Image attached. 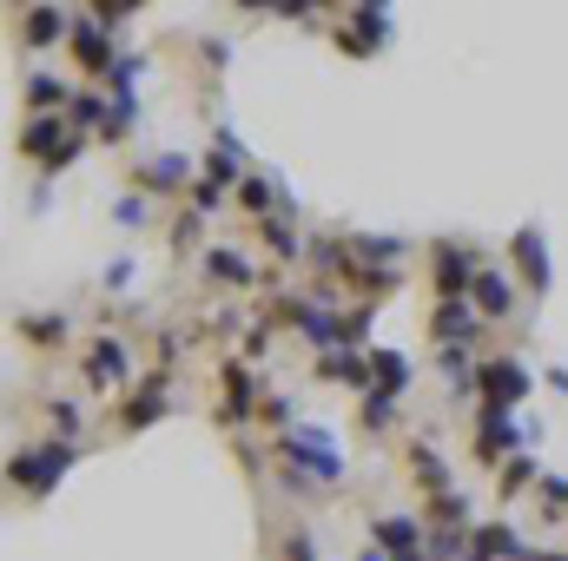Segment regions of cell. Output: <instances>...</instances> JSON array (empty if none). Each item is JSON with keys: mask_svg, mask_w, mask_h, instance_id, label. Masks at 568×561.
<instances>
[{"mask_svg": "<svg viewBox=\"0 0 568 561\" xmlns=\"http://www.w3.org/2000/svg\"><path fill=\"white\" fill-rule=\"evenodd\" d=\"M284 469H297L304 482H337L344 476V449L324 422H297L284 429Z\"/></svg>", "mask_w": 568, "mask_h": 561, "instance_id": "obj_1", "label": "cell"}, {"mask_svg": "<svg viewBox=\"0 0 568 561\" xmlns=\"http://www.w3.org/2000/svg\"><path fill=\"white\" fill-rule=\"evenodd\" d=\"M80 462V449L67 442V436H47V442H27V449H13V462H7V476L27 489V496H47L67 469Z\"/></svg>", "mask_w": 568, "mask_h": 561, "instance_id": "obj_2", "label": "cell"}, {"mask_svg": "<svg viewBox=\"0 0 568 561\" xmlns=\"http://www.w3.org/2000/svg\"><path fill=\"white\" fill-rule=\"evenodd\" d=\"M483 404L489 410H523L529 404V370H523L516 350H503V357L483 364Z\"/></svg>", "mask_w": 568, "mask_h": 561, "instance_id": "obj_3", "label": "cell"}, {"mask_svg": "<svg viewBox=\"0 0 568 561\" xmlns=\"http://www.w3.org/2000/svg\"><path fill=\"white\" fill-rule=\"evenodd\" d=\"M73 60H80L87 73H113V67H120V53H113V27H106L93 7L73 13Z\"/></svg>", "mask_w": 568, "mask_h": 561, "instance_id": "obj_4", "label": "cell"}, {"mask_svg": "<svg viewBox=\"0 0 568 561\" xmlns=\"http://www.w3.org/2000/svg\"><path fill=\"white\" fill-rule=\"evenodd\" d=\"M483 278V265H476V245H436V297L443 304H456V297H469Z\"/></svg>", "mask_w": 568, "mask_h": 561, "instance_id": "obj_5", "label": "cell"}, {"mask_svg": "<svg viewBox=\"0 0 568 561\" xmlns=\"http://www.w3.org/2000/svg\"><path fill=\"white\" fill-rule=\"evenodd\" d=\"M509 258H516V272L529 284V297H549V252H542V225H523L516 238H509Z\"/></svg>", "mask_w": 568, "mask_h": 561, "instance_id": "obj_6", "label": "cell"}, {"mask_svg": "<svg viewBox=\"0 0 568 561\" xmlns=\"http://www.w3.org/2000/svg\"><path fill=\"white\" fill-rule=\"evenodd\" d=\"M463 561H542V555H529L523 536H516L509 522H483V529L469 536V555Z\"/></svg>", "mask_w": 568, "mask_h": 561, "instance_id": "obj_7", "label": "cell"}, {"mask_svg": "<svg viewBox=\"0 0 568 561\" xmlns=\"http://www.w3.org/2000/svg\"><path fill=\"white\" fill-rule=\"evenodd\" d=\"M317 377H331V384H357L364 397L377 390V384H371V377H377V370H371V350H357V344H344V350H324V357H317Z\"/></svg>", "mask_w": 568, "mask_h": 561, "instance_id": "obj_8", "label": "cell"}, {"mask_svg": "<svg viewBox=\"0 0 568 561\" xmlns=\"http://www.w3.org/2000/svg\"><path fill=\"white\" fill-rule=\"evenodd\" d=\"M20 152H27V159H40V165H53V159H60V145H67V133H60V120H53V113H27V120H20Z\"/></svg>", "mask_w": 568, "mask_h": 561, "instance_id": "obj_9", "label": "cell"}, {"mask_svg": "<svg viewBox=\"0 0 568 561\" xmlns=\"http://www.w3.org/2000/svg\"><path fill=\"white\" fill-rule=\"evenodd\" d=\"M469 304H476L483 317H509V310H516V278L496 272V265H483V278H476V290H469Z\"/></svg>", "mask_w": 568, "mask_h": 561, "instance_id": "obj_10", "label": "cell"}, {"mask_svg": "<svg viewBox=\"0 0 568 561\" xmlns=\"http://www.w3.org/2000/svg\"><path fill=\"white\" fill-rule=\"evenodd\" d=\"M476 304L469 297H456V304H436V317H429V330H436V344H469L476 337Z\"/></svg>", "mask_w": 568, "mask_h": 561, "instance_id": "obj_11", "label": "cell"}, {"mask_svg": "<svg viewBox=\"0 0 568 561\" xmlns=\"http://www.w3.org/2000/svg\"><path fill=\"white\" fill-rule=\"evenodd\" d=\"M133 370V350L120 344V337H100L93 350H87V384H120Z\"/></svg>", "mask_w": 568, "mask_h": 561, "instance_id": "obj_12", "label": "cell"}, {"mask_svg": "<svg viewBox=\"0 0 568 561\" xmlns=\"http://www.w3.org/2000/svg\"><path fill=\"white\" fill-rule=\"evenodd\" d=\"M185 178H192V159H185V152H159V159L140 165L145 192H185Z\"/></svg>", "mask_w": 568, "mask_h": 561, "instance_id": "obj_13", "label": "cell"}, {"mask_svg": "<svg viewBox=\"0 0 568 561\" xmlns=\"http://www.w3.org/2000/svg\"><path fill=\"white\" fill-rule=\"evenodd\" d=\"M20 33H27V47H53L60 33H73V13L67 7H27L20 13Z\"/></svg>", "mask_w": 568, "mask_h": 561, "instance_id": "obj_14", "label": "cell"}, {"mask_svg": "<svg viewBox=\"0 0 568 561\" xmlns=\"http://www.w3.org/2000/svg\"><path fill=\"white\" fill-rule=\"evenodd\" d=\"M436 377L456 390H483V370L469 364V344H436Z\"/></svg>", "mask_w": 568, "mask_h": 561, "instance_id": "obj_15", "label": "cell"}, {"mask_svg": "<svg viewBox=\"0 0 568 561\" xmlns=\"http://www.w3.org/2000/svg\"><path fill=\"white\" fill-rule=\"evenodd\" d=\"M165 410H172V404H165V384L152 377V384H140V390H133V404L120 410V429H145V422H159Z\"/></svg>", "mask_w": 568, "mask_h": 561, "instance_id": "obj_16", "label": "cell"}, {"mask_svg": "<svg viewBox=\"0 0 568 561\" xmlns=\"http://www.w3.org/2000/svg\"><path fill=\"white\" fill-rule=\"evenodd\" d=\"M219 377H225V422H245V417H252V404H258V390H252L245 364H225Z\"/></svg>", "mask_w": 568, "mask_h": 561, "instance_id": "obj_17", "label": "cell"}, {"mask_svg": "<svg viewBox=\"0 0 568 561\" xmlns=\"http://www.w3.org/2000/svg\"><path fill=\"white\" fill-rule=\"evenodd\" d=\"M205 272L219 284H252V258L232 252V245H212V252H205Z\"/></svg>", "mask_w": 568, "mask_h": 561, "instance_id": "obj_18", "label": "cell"}, {"mask_svg": "<svg viewBox=\"0 0 568 561\" xmlns=\"http://www.w3.org/2000/svg\"><path fill=\"white\" fill-rule=\"evenodd\" d=\"M272 198H278L284 212H291V205H297V198H291V192H284L278 178H245V185H239V205H245V212H272Z\"/></svg>", "mask_w": 568, "mask_h": 561, "instance_id": "obj_19", "label": "cell"}, {"mask_svg": "<svg viewBox=\"0 0 568 561\" xmlns=\"http://www.w3.org/2000/svg\"><path fill=\"white\" fill-rule=\"evenodd\" d=\"M344 27H351L357 40H371V47H384V40H390V13H384V7H351V13H344Z\"/></svg>", "mask_w": 568, "mask_h": 561, "instance_id": "obj_20", "label": "cell"}, {"mask_svg": "<svg viewBox=\"0 0 568 561\" xmlns=\"http://www.w3.org/2000/svg\"><path fill=\"white\" fill-rule=\"evenodd\" d=\"M371 370H377V384H384V390H397V397H404V384H410V357H404V350H377V344H371Z\"/></svg>", "mask_w": 568, "mask_h": 561, "instance_id": "obj_21", "label": "cell"}, {"mask_svg": "<svg viewBox=\"0 0 568 561\" xmlns=\"http://www.w3.org/2000/svg\"><path fill=\"white\" fill-rule=\"evenodd\" d=\"M410 469L424 476V482L436 489V496L449 489V469H443V449H436V442H410Z\"/></svg>", "mask_w": 568, "mask_h": 561, "instance_id": "obj_22", "label": "cell"}, {"mask_svg": "<svg viewBox=\"0 0 568 561\" xmlns=\"http://www.w3.org/2000/svg\"><path fill=\"white\" fill-rule=\"evenodd\" d=\"M60 100H67V86H60L53 73H33V80H27V106H33V113H53ZM67 106H73V100H67Z\"/></svg>", "mask_w": 568, "mask_h": 561, "instance_id": "obj_23", "label": "cell"}, {"mask_svg": "<svg viewBox=\"0 0 568 561\" xmlns=\"http://www.w3.org/2000/svg\"><path fill=\"white\" fill-rule=\"evenodd\" d=\"M429 516H436L443 529H469V496H463V489H443V496L429 502Z\"/></svg>", "mask_w": 568, "mask_h": 561, "instance_id": "obj_24", "label": "cell"}, {"mask_svg": "<svg viewBox=\"0 0 568 561\" xmlns=\"http://www.w3.org/2000/svg\"><path fill=\"white\" fill-rule=\"evenodd\" d=\"M265 245H272V258H304V238L291 218H265Z\"/></svg>", "mask_w": 568, "mask_h": 561, "instance_id": "obj_25", "label": "cell"}, {"mask_svg": "<svg viewBox=\"0 0 568 561\" xmlns=\"http://www.w3.org/2000/svg\"><path fill=\"white\" fill-rule=\"evenodd\" d=\"M67 113H73V126H100V133H106V120H113V106H106L100 93H73Z\"/></svg>", "mask_w": 568, "mask_h": 561, "instance_id": "obj_26", "label": "cell"}, {"mask_svg": "<svg viewBox=\"0 0 568 561\" xmlns=\"http://www.w3.org/2000/svg\"><path fill=\"white\" fill-rule=\"evenodd\" d=\"M529 482H536V456L523 449V456H509V469L496 476V489H503V502H509V496H516V489H529Z\"/></svg>", "mask_w": 568, "mask_h": 561, "instance_id": "obj_27", "label": "cell"}, {"mask_svg": "<svg viewBox=\"0 0 568 561\" xmlns=\"http://www.w3.org/2000/svg\"><path fill=\"white\" fill-rule=\"evenodd\" d=\"M390 417H397V390L377 384V390L364 397V429H390Z\"/></svg>", "mask_w": 568, "mask_h": 561, "instance_id": "obj_28", "label": "cell"}, {"mask_svg": "<svg viewBox=\"0 0 568 561\" xmlns=\"http://www.w3.org/2000/svg\"><path fill=\"white\" fill-rule=\"evenodd\" d=\"M351 258H371V265H390V258H404V238H357V245H351Z\"/></svg>", "mask_w": 568, "mask_h": 561, "instance_id": "obj_29", "label": "cell"}, {"mask_svg": "<svg viewBox=\"0 0 568 561\" xmlns=\"http://www.w3.org/2000/svg\"><path fill=\"white\" fill-rule=\"evenodd\" d=\"M225 205V185H212V178H192V218H212Z\"/></svg>", "mask_w": 568, "mask_h": 561, "instance_id": "obj_30", "label": "cell"}, {"mask_svg": "<svg viewBox=\"0 0 568 561\" xmlns=\"http://www.w3.org/2000/svg\"><path fill=\"white\" fill-rule=\"evenodd\" d=\"M80 422H87V410H80V404H73V397H53V429H60V436H67V442H73V436H80Z\"/></svg>", "mask_w": 568, "mask_h": 561, "instance_id": "obj_31", "label": "cell"}, {"mask_svg": "<svg viewBox=\"0 0 568 561\" xmlns=\"http://www.w3.org/2000/svg\"><path fill=\"white\" fill-rule=\"evenodd\" d=\"M542 516H549V522H562L568 516V482L562 476H542Z\"/></svg>", "mask_w": 568, "mask_h": 561, "instance_id": "obj_32", "label": "cell"}, {"mask_svg": "<svg viewBox=\"0 0 568 561\" xmlns=\"http://www.w3.org/2000/svg\"><path fill=\"white\" fill-rule=\"evenodd\" d=\"M20 330H27L33 344H60V317H27Z\"/></svg>", "mask_w": 568, "mask_h": 561, "instance_id": "obj_33", "label": "cell"}, {"mask_svg": "<svg viewBox=\"0 0 568 561\" xmlns=\"http://www.w3.org/2000/svg\"><path fill=\"white\" fill-rule=\"evenodd\" d=\"M265 422H278V429H297V422H291V397H265Z\"/></svg>", "mask_w": 568, "mask_h": 561, "instance_id": "obj_34", "label": "cell"}, {"mask_svg": "<svg viewBox=\"0 0 568 561\" xmlns=\"http://www.w3.org/2000/svg\"><path fill=\"white\" fill-rule=\"evenodd\" d=\"M113 218H120V225H145V198H120Z\"/></svg>", "mask_w": 568, "mask_h": 561, "instance_id": "obj_35", "label": "cell"}, {"mask_svg": "<svg viewBox=\"0 0 568 561\" xmlns=\"http://www.w3.org/2000/svg\"><path fill=\"white\" fill-rule=\"evenodd\" d=\"M549 390H562V397H568V370H556V364H549Z\"/></svg>", "mask_w": 568, "mask_h": 561, "instance_id": "obj_36", "label": "cell"}, {"mask_svg": "<svg viewBox=\"0 0 568 561\" xmlns=\"http://www.w3.org/2000/svg\"><path fill=\"white\" fill-rule=\"evenodd\" d=\"M357 561H390V555H384V549H364V555H357Z\"/></svg>", "mask_w": 568, "mask_h": 561, "instance_id": "obj_37", "label": "cell"}, {"mask_svg": "<svg viewBox=\"0 0 568 561\" xmlns=\"http://www.w3.org/2000/svg\"><path fill=\"white\" fill-rule=\"evenodd\" d=\"M542 561H568V555H542Z\"/></svg>", "mask_w": 568, "mask_h": 561, "instance_id": "obj_38", "label": "cell"}]
</instances>
